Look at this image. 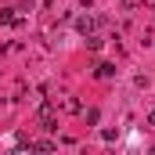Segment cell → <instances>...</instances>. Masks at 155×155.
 <instances>
[{
	"label": "cell",
	"mask_w": 155,
	"mask_h": 155,
	"mask_svg": "<svg viewBox=\"0 0 155 155\" xmlns=\"http://www.w3.org/2000/svg\"><path fill=\"white\" fill-rule=\"evenodd\" d=\"M101 43H105L101 36H94V33H87V47H90V51H101Z\"/></svg>",
	"instance_id": "5b68a950"
},
{
	"label": "cell",
	"mask_w": 155,
	"mask_h": 155,
	"mask_svg": "<svg viewBox=\"0 0 155 155\" xmlns=\"http://www.w3.org/2000/svg\"><path fill=\"white\" fill-rule=\"evenodd\" d=\"M76 29L83 33V36H87V33H94V18H90V15H83V18H76Z\"/></svg>",
	"instance_id": "277c9868"
},
{
	"label": "cell",
	"mask_w": 155,
	"mask_h": 155,
	"mask_svg": "<svg viewBox=\"0 0 155 155\" xmlns=\"http://www.w3.org/2000/svg\"><path fill=\"white\" fill-rule=\"evenodd\" d=\"M148 126H155V112H148Z\"/></svg>",
	"instance_id": "8992f818"
},
{
	"label": "cell",
	"mask_w": 155,
	"mask_h": 155,
	"mask_svg": "<svg viewBox=\"0 0 155 155\" xmlns=\"http://www.w3.org/2000/svg\"><path fill=\"white\" fill-rule=\"evenodd\" d=\"M0 25H22V18H18L11 7H0Z\"/></svg>",
	"instance_id": "3957f363"
},
{
	"label": "cell",
	"mask_w": 155,
	"mask_h": 155,
	"mask_svg": "<svg viewBox=\"0 0 155 155\" xmlns=\"http://www.w3.org/2000/svg\"><path fill=\"white\" fill-rule=\"evenodd\" d=\"M94 76H97V79H112V76H116V61H101V65L94 69Z\"/></svg>",
	"instance_id": "7a4b0ae2"
},
{
	"label": "cell",
	"mask_w": 155,
	"mask_h": 155,
	"mask_svg": "<svg viewBox=\"0 0 155 155\" xmlns=\"http://www.w3.org/2000/svg\"><path fill=\"white\" fill-rule=\"evenodd\" d=\"M40 123H43V130H58V123H54V105H40Z\"/></svg>",
	"instance_id": "6da1fadb"
}]
</instances>
